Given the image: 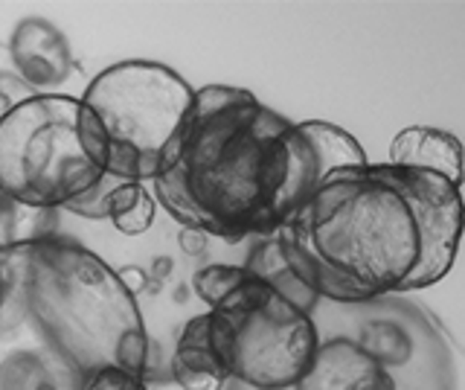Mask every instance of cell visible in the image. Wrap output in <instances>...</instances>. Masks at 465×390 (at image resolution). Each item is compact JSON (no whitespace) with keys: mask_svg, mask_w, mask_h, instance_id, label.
Wrapping results in <instances>:
<instances>
[{"mask_svg":"<svg viewBox=\"0 0 465 390\" xmlns=\"http://www.w3.org/2000/svg\"><path fill=\"white\" fill-rule=\"evenodd\" d=\"M82 103L108 135L105 172L116 181H154L193 108L195 88L160 62H116L84 88Z\"/></svg>","mask_w":465,"mask_h":390,"instance_id":"8992f818","label":"cell"},{"mask_svg":"<svg viewBox=\"0 0 465 390\" xmlns=\"http://www.w3.org/2000/svg\"><path fill=\"white\" fill-rule=\"evenodd\" d=\"M222 390H227V387H222Z\"/></svg>","mask_w":465,"mask_h":390,"instance_id":"ac0fdd59","label":"cell"},{"mask_svg":"<svg viewBox=\"0 0 465 390\" xmlns=\"http://www.w3.org/2000/svg\"><path fill=\"white\" fill-rule=\"evenodd\" d=\"M145 390H149V387H145Z\"/></svg>","mask_w":465,"mask_h":390,"instance_id":"d6986e66","label":"cell"},{"mask_svg":"<svg viewBox=\"0 0 465 390\" xmlns=\"http://www.w3.org/2000/svg\"><path fill=\"white\" fill-rule=\"evenodd\" d=\"M9 55L18 76L35 94H53L70 76L73 53L64 33L44 18H24L15 26Z\"/></svg>","mask_w":465,"mask_h":390,"instance_id":"ba28073f","label":"cell"},{"mask_svg":"<svg viewBox=\"0 0 465 390\" xmlns=\"http://www.w3.org/2000/svg\"><path fill=\"white\" fill-rule=\"evenodd\" d=\"M210 312H222L230 329V375L244 390H291L317 353L312 312L282 297L271 283L253 277Z\"/></svg>","mask_w":465,"mask_h":390,"instance_id":"52a82bcc","label":"cell"},{"mask_svg":"<svg viewBox=\"0 0 465 390\" xmlns=\"http://www.w3.org/2000/svg\"><path fill=\"white\" fill-rule=\"evenodd\" d=\"M55 230H58V210H35V207L12 205V245L53 239L58 236Z\"/></svg>","mask_w":465,"mask_h":390,"instance_id":"7c38bea8","label":"cell"},{"mask_svg":"<svg viewBox=\"0 0 465 390\" xmlns=\"http://www.w3.org/2000/svg\"><path fill=\"white\" fill-rule=\"evenodd\" d=\"M79 114V96L29 94L0 117V198L64 210L105 178L82 143Z\"/></svg>","mask_w":465,"mask_h":390,"instance_id":"5b68a950","label":"cell"},{"mask_svg":"<svg viewBox=\"0 0 465 390\" xmlns=\"http://www.w3.org/2000/svg\"><path fill=\"white\" fill-rule=\"evenodd\" d=\"M462 230L460 186L433 172L367 161L329 172L273 239L314 297L349 306L440 283Z\"/></svg>","mask_w":465,"mask_h":390,"instance_id":"7a4b0ae2","label":"cell"},{"mask_svg":"<svg viewBox=\"0 0 465 390\" xmlns=\"http://www.w3.org/2000/svg\"><path fill=\"white\" fill-rule=\"evenodd\" d=\"M358 164L367 155L341 125L291 123L251 91L207 85L152 184L174 222L242 242L273 236L329 172Z\"/></svg>","mask_w":465,"mask_h":390,"instance_id":"6da1fadb","label":"cell"},{"mask_svg":"<svg viewBox=\"0 0 465 390\" xmlns=\"http://www.w3.org/2000/svg\"><path fill=\"white\" fill-rule=\"evenodd\" d=\"M387 164L433 172V175H442L460 190L465 181V149L460 137L430 125H411L392 137Z\"/></svg>","mask_w":465,"mask_h":390,"instance_id":"9c48e42d","label":"cell"},{"mask_svg":"<svg viewBox=\"0 0 465 390\" xmlns=\"http://www.w3.org/2000/svg\"><path fill=\"white\" fill-rule=\"evenodd\" d=\"M116 277H120L123 288H125L131 297H140V295H145V288H149V271H143L140 265H123V268H116Z\"/></svg>","mask_w":465,"mask_h":390,"instance_id":"9a60e30c","label":"cell"},{"mask_svg":"<svg viewBox=\"0 0 465 390\" xmlns=\"http://www.w3.org/2000/svg\"><path fill=\"white\" fill-rule=\"evenodd\" d=\"M35 94L33 88H26V85L15 76V74H6V70H0V117L15 105L21 103L24 96ZM0 205H4V198H0Z\"/></svg>","mask_w":465,"mask_h":390,"instance_id":"5bb4252c","label":"cell"},{"mask_svg":"<svg viewBox=\"0 0 465 390\" xmlns=\"http://www.w3.org/2000/svg\"><path fill=\"white\" fill-rule=\"evenodd\" d=\"M172 268H174V263L169 256H157L154 263H152V271H149V277L154 280V283H163L169 274H172Z\"/></svg>","mask_w":465,"mask_h":390,"instance_id":"e0dca14e","label":"cell"},{"mask_svg":"<svg viewBox=\"0 0 465 390\" xmlns=\"http://www.w3.org/2000/svg\"><path fill=\"white\" fill-rule=\"evenodd\" d=\"M312 317L320 344L291 390H457L450 346L419 303L320 300Z\"/></svg>","mask_w":465,"mask_h":390,"instance_id":"277c9868","label":"cell"},{"mask_svg":"<svg viewBox=\"0 0 465 390\" xmlns=\"http://www.w3.org/2000/svg\"><path fill=\"white\" fill-rule=\"evenodd\" d=\"M247 280L244 265H203L193 274V292L207 303L210 309H215L218 303H224L236 288Z\"/></svg>","mask_w":465,"mask_h":390,"instance_id":"8fae6325","label":"cell"},{"mask_svg":"<svg viewBox=\"0 0 465 390\" xmlns=\"http://www.w3.org/2000/svg\"><path fill=\"white\" fill-rule=\"evenodd\" d=\"M157 213L154 195L145 190V184L123 181L108 198V219L123 236H140L152 227Z\"/></svg>","mask_w":465,"mask_h":390,"instance_id":"30bf717a","label":"cell"},{"mask_svg":"<svg viewBox=\"0 0 465 390\" xmlns=\"http://www.w3.org/2000/svg\"><path fill=\"white\" fill-rule=\"evenodd\" d=\"M123 181H116V178H111V175H105L102 178L91 193H84L82 198H76V201H70V205L64 207L67 213H73V215H82V219H108V198H111V193L120 186Z\"/></svg>","mask_w":465,"mask_h":390,"instance_id":"4fadbf2b","label":"cell"},{"mask_svg":"<svg viewBox=\"0 0 465 390\" xmlns=\"http://www.w3.org/2000/svg\"><path fill=\"white\" fill-rule=\"evenodd\" d=\"M152 344L116 268L73 239L0 248V390H91L105 370L149 375Z\"/></svg>","mask_w":465,"mask_h":390,"instance_id":"3957f363","label":"cell"},{"mask_svg":"<svg viewBox=\"0 0 465 390\" xmlns=\"http://www.w3.org/2000/svg\"><path fill=\"white\" fill-rule=\"evenodd\" d=\"M178 245L186 256H203L207 254V234H201V230H193V227H183L178 234Z\"/></svg>","mask_w":465,"mask_h":390,"instance_id":"2e32d148","label":"cell"}]
</instances>
